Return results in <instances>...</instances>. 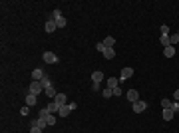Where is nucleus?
I'll use <instances>...</instances> for the list:
<instances>
[{"mask_svg": "<svg viewBox=\"0 0 179 133\" xmlns=\"http://www.w3.org/2000/svg\"><path fill=\"white\" fill-rule=\"evenodd\" d=\"M42 92H44V86H42V82H36V79H34V82L28 86V93H32V96H40Z\"/></svg>", "mask_w": 179, "mask_h": 133, "instance_id": "1", "label": "nucleus"}, {"mask_svg": "<svg viewBox=\"0 0 179 133\" xmlns=\"http://www.w3.org/2000/svg\"><path fill=\"white\" fill-rule=\"evenodd\" d=\"M42 58H44V62H46V64H58L60 62V58L54 54V52H44Z\"/></svg>", "mask_w": 179, "mask_h": 133, "instance_id": "2", "label": "nucleus"}, {"mask_svg": "<svg viewBox=\"0 0 179 133\" xmlns=\"http://www.w3.org/2000/svg\"><path fill=\"white\" fill-rule=\"evenodd\" d=\"M131 109H133V113H141V111H145L147 109V101H135V103H131Z\"/></svg>", "mask_w": 179, "mask_h": 133, "instance_id": "3", "label": "nucleus"}, {"mask_svg": "<svg viewBox=\"0 0 179 133\" xmlns=\"http://www.w3.org/2000/svg\"><path fill=\"white\" fill-rule=\"evenodd\" d=\"M32 127H40V129H46L48 127V121L42 119V117H36V119L32 121Z\"/></svg>", "mask_w": 179, "mask_h": 133, "instance_id": "4", "label": "nucleus"}, {"mask_svg": "<svg viewBox=\"0 0 179 133\" xmlns=\"http://www.w3.org/2000/svg\"><path fill=\"white\" fill-rule=\"evenodd\" d=\"M54 101L60 105V107H62V105H68V97H66V93H58V96L54 97Z\"/></svg>", "mask_w": 179, "mask_h": 133, "instance_id": "5", "label": "nucleus"}, {"mask_svg": "<svg viewBox=\"0 0 179 133\" xmlns=\"http://www.w3.org/2000/svg\"><path fill=\"white\" fill-rule=\"evenodd\" d=\"M131 75H133V70H131V68H124V70H121V75H120V79L124 82V79H129Z\"/></svg>", "mask_w": 179, "mask_h": 133, "instance_id": "6", "label": "nucleus"}, {"mask_svg": "<svg viewBox=\"0 0 179 133\" xmlns=\"http://www.w3.org/2000/svg\"><path fill=\"white\" fill-rule=\"evenodd\" d=\"M44 75H46V74H44V70H42V68H36V70H32V78L36 79V82H40Z\"/></svg>", "mask_w": 179, "mask_h": 133, "instance_id": "7", "label": "nucleus"}, {"mask_svg": "<svg viewBox=\"0 0 179 133\" xmlns=\"http://www.w3.org/2000/svg\"><path fill=\"white\" fill-rule=\"evenodd\" d=\"M56 28H58V24H56V20H54V18H50V20L46 22V32H48V34H52V32H54Z\"/></svg>", "mask_w": 179, "mask_h": 133, "instance_id": "8", "label": "nucleus"}, {"mask_svg": "<svg viewBox=\"0 0 179 133\" xmlns=\"http://www.w3.org/2000/svg\"><path fill=\"white\" fill-rule=\"evenodd\" d=\"M102 79H104L102 70H98V72H94V74H92V82H94V83H102Z\"/></svg>", "mask_w": 179, "mask_h": 133, "instance_id": "9", "label": "nucleus"}, {"mask_svg": "<svg viewBox=\"0 0 179 133\" xmlns=\"http://www.w3.org/2000/svg\"><path fill=\"white\" fill-rule=\"evenodd\" d=\"M127 100L131 101V103H135V101L139 100V93L135 92V89H129V92H127Z\"/></svg>", "mask_w": 179, "mask_h": 133, "instance_id": "10", "label": "nucleus"}, {"mask_svg": "<svg viewBox=\"0 0 179 133\" xmlns=\"http://www.w3.org/2000/svg\"><path fill=\"white\" fill-rule=\"evenodd\" d=\"M104 46L106 48H113V46H116V38H113V36H106L104 38Z\"/></svg>", "mask_w": 179, "mask_h": 133, "instance_id": "11", "label": "nucleus"}, {"mask_svg": "<svg viewBox=\"0 0 179 133\" xmlns=\"http://www.w3.org/2000/svg\"><path fill=\"white\" fill-rule=\"evenodd\" d=\"M163 56H165V58H173V56H175V46L163 48Z\"/></svg>", "mask_w": 179, "mask_h": 133, "instance_id": "12", "label": "nucleus"}, {"mask_svg": "<svg viewBox=\"0 0 179 133\" xmlns=\"http://www.w3.org/2000/svg\"><path fill=\"white\" fill-rule=\"evenodd\" d=\"M173 115H175L173 109H163V121H171V119H173Z\"/></svg>", "mask_w": 179, "mask_h": 133, "instance_id": "13", "label": "nucleus"}, {"mask_svg": "<svg viewBox=\"0 0 179 133\" xmlns=\"http://www.w3.org/2000/svg\"><path fill=\"white\" fill-rule=\"evenodd\" d=\"M159 42H161V46H163V48L171 46V40H169V36H167V34H161V38H159Z\"/></svg>", "mask_w": 179, "mask_h": 133, "instance_id": "14", "label": "nucleus"}, {"mask_svg": "<svg viewBox=\"0 0 179 133\" xmlns=\"http://www.w3.org/2000/svg\"><path fill=\"white\" fill-rule=\"evenodd\" d=\"M36 97H38V96H32V93H28V96H26V105H28V107L36 105Z\"/></svg>", "mask_w": 179, "mask_h": 133, "instance_id": "15", "label": "nucleus"}, {"mask_svg": "<svg viewBox=\"0 0 179 133\" xmlns=\"http://www.w3.org/2000/svg\"><path fill=\"white\" fill-rule=\"evenodd\" d=\"M48 111H50V113H58L60 111V105L56 103V101H50V103H48Z\"/></svg>", "mask_w": 179, "mask_h": 133, "instance_id": "16", "label": "nucleus"}, {"mask_svg": "<svg viewBox=\"0 0 179 133\" xmlns=\"http://www.w3.org/2000/svg\"><path fill=\"white\" fill-rule=\"evenodd\" d=\"M58 113H60V117H68V115H70V113H72V109L68 107V105H62Z\"/></svg>", "mask_w": 179, "mask_h": 133, "instance_id": "17", "label": "nucleus"}, {"mask_svg": "<svg viewBox=\"0 0 179 133\" xmlns=\"http://www.w3.org/2000/svg\"><path fill=\"white\" fill-rule=\"evenodd\" d=\"M40 82H42V86H44V89H48V87H54V86H52V82H50V78H48V75H44V78L40 79Z\"/></svg>", "mask_w": 179, "mask_h": 133, "instance_id": "18", "label": "nucleus"}, {"mask_svg": "<svg viewBox=\"0 0 179 133\" xmlns=\"http://www.w3.org/2000/svg\"><path fill=\"white\" fill-rule=\"evenodd\" d=\"M113 56H116V50H113V48H108V50L104 52V58H106V60H112Z\"/></svg>", "mask_w": 179, "mask_h": 133, "instance_id": "19", "label": "nucleus"}, {"mask_svg": "<svg viewBox=\"0 0 179 133\" xmlns=\"http://www.w3.org/2000/svg\"><path fill=\"white\" fill-rule=\"evenodd\" d=\"M117 86H120V79H116V78H109L108 79V87H112V89H113V87H117Z\"/></svg>", "mask_w": 179, "mask_h": 133, "instance_id": "20", "label": "nucleus"}, {"mask_svg": "<svg viewBox=\"0 0 179 133\" xmlns=\"http://www.w3.org/2000/svg\"><path fill=\"white\" fill-rule=\"evenodd\" d=\"M44 93H46L48 97H52V100H54V97L58 96V93H56V89H54V87H48V89H44Z\"/></svg>", "mask_w": 179, "mask_h": 133, "instance_id": "21", "label": "nucleus"}, {"mask_svg": "<svg viewBox=\"0 0 179 133\" xmlns=\"http://www.w3.org/2000/svg\"><path fill=\"white\" fill-rule=\"evenodd\" d=\"M102 96H104L106 100H108V97H112V96H113V89H112V87H106L104 92H102Z\"/></svg>", "mask_w": 179, "mask_h": 133, "instance_id": "22", "label": "nucleus"}, {"mask_svg": "<svg viewBox=\"0 0 179 133\" xmlns=\"http://www.w3.org/2000/svg\"><path fill=\"white\" fill-rule=\"evenodd\" d=\"M171 105H173V101H169V100H161V107H163V109H171Z\"/></svg>", "mask_w": 179, "mask_h": 133, "instance_id": "23", "label": "nucleus"}, {"mask_svg": "<svg viewBox=\"0 0 179 133\" xmlns=\"http://www.w3.org/2000/svg\"><path fill=\"white\" fill-rule=\"evenodd\" d=\"M50 115V111H48V107H44V109H40V113H38V117H42V119H46V117Z\"/></svg>", "mask_w": 179, "mask_h": 133, "instance_id": "24", "label": "nucleus"}, {"mask_svg": "<svg viewBox=\"0 0 179 133\" xmlns=\"http://www.w3.org/2000/svg\"><path fill=\"white\" fill-rule=\"evenodd\" d=\"M96 50H98V52H102V54H104V52L108 50V48L104 46V42H98V44H96Z\"/></svg>", "mask_w": 179, "mask_h": 133, "instance_id": "25", "label": "nucleus"}, {"mask_svg": "<svg viewBox=\"0 0 179 133\" xmlns=\"http://www.w3.org/2000/svg\"><path fill=\"white\" fill-rule=\"evenodd\" d=\"M46 121H48V125H56V117H54V113H50V115L46 117Z\"/></svg>", "mask_w": 179, "mask_h": 133, "instance_id": "26", "label": "nucleus"}, {"mask_svg": "<svg viewBox=\"0 0 179 133\" xmlns=\"http://www.w3.org/2000/svg\"><path fill=\"white\" fill-rule=\"evenodd\" d=\"M56 24H58V28H64V26H66V18H58V20H56Z\"/></svg>", "mask_w": 179, "mask_h": 133, "instance_id": "27", "label": "nucleus"}, {"mask_svg": "<svg viewBox=\"0 0 179 133\" xmlns=\"http://www.w3.org/2000/svg\"><path fill=\"white\" fill-rule=\"evenodd\" d=\"M169 40H171V46H175V44L179 42V36H177V34H173V36H169Z\"/></svg>", "mask_w": 179, "mask_h": 133, "instance_id": "28", "label": "nucleus"}, {"mask_svg": "<svg viewBox=\"0 0 179 133\" xmlns=\"http://www.w3.org/2000/svg\"><path fill=\"white\" fill-rule=\"evenodd\" d=\"M52 18H54V20H58V18H62V12H60V10L56 8L54 12H52Z\"/></svg>", "mask_w": 179, "mask_h": 133, "instance_id": "29", "label": "nucleus"}, {"mask_svg": "<svg viewBox=\"0 0 179 133\" xmlns=\"http://www.w3.org/2000/svg\"><path fill=\"white\" fill-rule=\"evenodd\" d=\"M113 96H116V97H117V96H121V87H120V86L113 87Z\"/></svg>", "mask_w": 179, "mask_h": 133, "instance_id": "30", "label": "nucleus"}, {"mask_svg": "<svg viewBox=\"0 0 179 133\" xmlns=\"http://www.w3.org/2000/svg\"><path fill=\"white\" fill-rule=\"evenodd\" d=\"M171 109H173V111L177 113V111H179V101H173V105H171Z\"/></svg>", "mask_w": 179, "mask_h": 133, "instance_id": "31", "label": "nucleus"}, {"mask_svg": "<svg viewBox=\"0 0 179 133\" xmlns=\"http://www.w3.org/2000/svg\"><path fill=\"white\" fill-rule=\"evenodd\" d=\"M20 111H22V115H28V111H30V107H28V105H24V107H22V109H20Z\"/></svg>", "mask_w": 179, "mask_h": 133, "instance_id": "32", "label": "nucleus"}, {"mask_svg": "<svg viewBox=\"0 0 179 133\" xmlns=\"http://www.w3.org/2000/svg\"><path fill=\"white\" fill-rule=\"evenodd\" d=\"M68 107H70L72 111H74V109H78V103H74V101H70V103H68Z\"/></svg>", "mask_w": 179, "mask_h": 133, "instance_id": "33", "label": "nucleus"}, {"mask_svg": "<svg viewBox=\"0 0 179 133\" xmlns=\"http://www.w3.org/2000/svg\"><path fill=\"white\" fill-rule=\"evenodd\" d=\"M161 34H167V36H169V28H167V26H165V24H163V26H161Z\"/></svg>", "mask_w": 179, "mask_h": 133, "instance_id": "34", "label": "nucleus"}, {"mask_svg": "<svg viewBox=\"0 0 179 133\" xmlns=\"http://www.w3.org/2000/svg\"><path fill=\"white\" fill-rule=\"evenodd\" d=\"M42 131H44V129H40V127H32V131H30V133H42Z\"/></svg>", "mask_w": 179, "mask_h": 133, "instance_id": "35", "label": "nucleus"}, {"mask_svg": "<svg viewBox=\"0 0 179 133\" xmlns=\"http://www.w3.org/2000/svg\"><path fill=\"white\" fill-rule=\"evenodd\" d=\"M173 97H175V101H179V89H175V93H173Z\"/></svg>", "mask_w": 179, "mask_h": 133, "instance_id": "36", "label": "nucleus"}, {"mask_svg": "<svg viewBox=\"0 0 179 133\" xmlns=\"http://www.w3.org/2000/svg\"><path fill=\"white\" fill-rule=\"evenodd\" d=\"M177 36H179V32H177Z\"/></svg>", "mask_w": 179, "mask_h": 133, "instance_id": "37", "label": "nucleus"}]
</instances>
